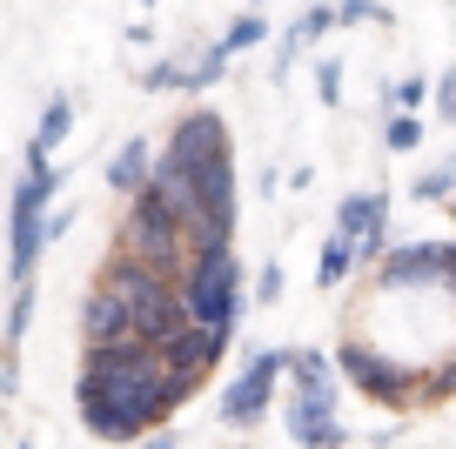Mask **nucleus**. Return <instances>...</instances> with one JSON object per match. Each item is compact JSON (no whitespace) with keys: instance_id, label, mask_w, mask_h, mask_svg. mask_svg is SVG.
<instances>
[{"instance_id":"nucleus-18","label":"nucleus","mask_w":456,"mask_h":449,"mask_svg":"<svg viewBox=\"0 0 456 449\" xmlns=\"http://www.w3.org/2000/svg\"><path fill=\"white\" fill-rule=\"evenodd\" d=\"M416 201H450L456 195V161H443V168H429V175H416V188H410Z\"/></svg>"},{"instance_id":"nucleus-15","label":"nucleus","mask_w":456,"mask_h":449,"mask_svg":"<svg viewBox=\"0 0 456 449\" xmlns=\"http://www.w3.org/2000/svg\"><path fill=\"white\" fill-rule=\"evenodd\" d=\"M68 127H74V101H47V114H41V135H34L28 141V148H41V155H54V148H61V141H68Z\"/></svg>"},{"instance_id":"nucleus-28","label":"nucleus","mask_w":456,"mask_h":449,"mask_svg":"<svg viewBox=\"0 0 456 449\" xmlns=\"http://www.w3.org/2000/svg\"><path fill=\"white\" fill-rule=\"evenodd\" d=\"M450 121H456V101H450Z\"/></svg>"},{"instance_id":"nucleus-27","label":"nucleus","mask_w":456,"mask_h":449,"mask_svg":"<svg viewBox=\"0 0 456 449\" xmlns=\"http://www.w3.org/2000/svg\"><path fill=\"white\" fill-rule=\"evenodd\" d=\"M142 449H175V436H168V429H155V436H148Z\"/></svg>"},{"instance_id":"nucleus-13","label":"nucleus","mask_w":456,"mask_h":449,"mask_svg":"<svg viewBox=\"0 0 456 449\" xmlns=\"http://www.w3.org/2000/svg\"><path fill=\"white\" fill-rule=\"evenodd\" d=\"M148 182V135H134L121 155H114V168H108V188H121V195H134V188Z\"/></svg>"},{"instance_id":"nucleus-25","label":"nucleus","mask_w":456,"mask_h":449,"mask_svg":"<svg viewBox=\"0 0 456 449\" xmlns=\"http://www.w3.org/2000/svg\"><path fill=\"white\" fill-rule=\"evenodd\" d=\"M68 222H74L68 208H54V215H47V222H41V249H47V241H54V235H68Z\"/></svg>"},{"instance_id":"nucleus-24","label":"nucleus","mask_w":456,"mask_h":449,"mask_svg":"<svg viewBox=\"0 0 456 449\" xmlns=\"http://www.w3.org/2000/svg\"><path fill=\"white\" fill-rule=\"evenodd\" d=\"M389 101H396V108H423V81H396V94H389Z\"/></svg>"},{"instance_id":"nucleus-26","label":"nucleus","mask_w":456,"mask_h":449,"mask_svg":"<svg viewBox=\"0 0 456 449\" xmlns=\"http://www.w3.org/2000/svg\"><path fill=\"white\" fill-rule=\"evenodd\" d=\"M443 282L456 289V241H443Z\"/></svg>"},{"instance_id":"nucleus-1","label":"nucleus","mask_w":456,"mask_h":449,"mask_svg":"<svg viewBox=\"0 0 456 449\" xmlns=\"http://www.w3.org/2000/svg\"><path fill=\"white\" fill-rule=\"evenodd\" d=\"M81 396H101V403L128 409L142 429L168 422L175 409L188 403V382H175L161 369V349L142 336H114V342H87V363H81Z\"/></svg>"},{"instance_id":"nucleus-20","label":"nucleus","mask_w":456,"mask_h":449,"mask_svg":"<svg viewBox=\"0 0 456 449\" xmlns=\"http://www.w3.org/2000/svg\"><path fill=\"white\" fill-rule=\"evenodd\" d=\"M315 101H322V108H336V101H342V68H336V61L315 68Z\"/></svg>"},{"instance_id":"nucleus-11","label":"nucleus","mask_w":456,"mask_h":449,"mask_svg":"<svg viewBox=\"0 0 456 449\" xmlns=\"http://www.w3.org/2000/svg\"><path fill=\"white\" fill-rule=\"evenodd\" d=\"M81 329H87V342L128 336V309H121V295H114V289H94V295H87V309H81Z\"/></svg>"},{"instance_id":"nucleus-22","label":"nucleus","mask_w":456,"mask_h":449,"mask_svg":"<svg viewBox=\"0 0 456 449\" xmlns=\"http://www.w3.org/2000/svg\"><path fill=\"white\" fill-rule=\"evenodd\" d=\"M182 81V61H155V68L142 74V87H175Z\"/></svg>"},{"instance_id":"nucleus-4","label":"nucleus","mask_w":456,"mask_h":449,"mask_svg":"<svg viewBox=\"0 0 456 449\" xmlns=\"http://www.w3.org/2000/svg\"><path fill=\"white\" fill-rule=\"evenodd\" d=\"M182 309H188V322L235 329V309H242V268H235V249H228V241H208V249L188 255Z\"/></svg>"},{"instance_id":"nucleus-17","label":"nucleus","mask_w":456,"mask_h":449,"mask_svg":"<svg viewBox=\"0 0 456 449\" xmlns=\"http://www.w3.org/2000/svg\"><path fill=\"white\" fill-rule=\"evenodd\" d=\"M383 141H389V155H410L416 141H423V121H416L410 108H396V114H389V127H383Z\"/></svg>"},{"instance_id":"nucleus-8","label":"nucleus","mask_w":456,"mask_h":449,"mask_svg":"<svg viewBox=\"0 0 456 449\" xmlns=\"http://www.w3.org/2000/svg\"><path fill=\"white\" fill-rule=\"evenodd\" d=\"M289 369V349H256V363L242 369V376L228 382V396H222V422L228 429H248V422H262V409H269V396H275V376Z\"/></svg>"},{"instance_id":"nucleus-5","label":"nucleus","mask_w":456,"mask_h":449,"mask_svg":"<svg viewBox=\"0 0 456 449\" xmlns=\"http://www.w3.org/2000/svg\"><path fill=\"white\" fill-rule=\"evenodd\" d=\"M61 175L54 161L41 155V148H28V182L14 188V249H7V268H14V282L34 275V262H41V208L54 201Z\"/></svg>"},{"instance_id":"nucleus-16","label":"nucleus","mask_w":456,"mask_h":449,"mask_svg":"<svg viewBox=\"0 0 456 449\" xmlns=\"http://www.w3.org/2000/svg\"><path fill=\"white\" fill-rule=\"evenodd\" d=\"M262 41H269V20H262V14H235L215 47H222V54H248V47H262Z\"/></svg>"},{"instance_id":"nucleus-23","label":"nucleus","mask_w":456,"mask_h":449,"mask_svg":"<svg viewBox=\"0 0 456 449\" xmlns=\"http://www.w3.org/2000/svg\"><path fill=\"white\" fill-rule=\"evenodd\" d=\"M275 295H282V268H262V275H256V302H275Z\"/></svg>"},{"instance_id":"nucleus-7","label":"nucleus","mask_w":456,"mask_h":449,"mask_svg":"<svg viewBox=\"0 0 456 449\" xmlns=\"http://www.w3.org/2000/svg\"><path fill=\"white\" fill-rule=\"evenodd\" d=\"M289 436H296L302 449H342V443H349V429L336 422V376H329V382H296Z\"/></svg>"},{"instance_id":"nucleus-19","label":"nucleus","mask_w":456,"mask_h":449,"mask_svg":"<svg viewBox=\"0 0 456 449\" xmlns=\"http://www.w3.org/2000/svg\"><path fill=\"white\" fill-rule=\"evenodd\" d=\"M443 396H456V355L443 369H429L423 376V403H443Z\"/></svg>"},{"instance_id":"nucleus-6","label":"nucleus","mask_w":456,"mask_h":449,"mask_svg":"<svg viewBox=\"0 0 456 449\" xmlns=\"http://www.w3.org/2000/svg\"><path fill=\"white\" fill-rule=\"evenodd\" d=\"M336 369L349 382H356L370 403H389V409H410V403H423V376H416L410 363H396V355H383V349H370V342H342L336 349Z\"/></svg>"},{"instance_id":"nucleus-21","label":"nucleus","mask_w":456,"mask_h":449,"mask_svg":"<svg viewBox=\"0 0 456 449\" xmlns=\"http://www.w3.org/2000/svg\"><path fill=\"white\" fill-rule=\"evenodd\" d=\"M362 20H383V7L376 0H342L336 7V28H362Z\"/></svg>"},{"instance_id":"nucleus-29","label":"nucleus","mask_w":456,"mask_h":449,"mask_svg":"<svg viewBox=\"0 0 456 449\" xmlns=\"http://www.w3.org/2000/svg\"><path fill=\"white\" fill-rule=\"evenodd\" d=\"M142 7H155V0H142Z\"/></svg>"},{"instance_id":"nucleus-2","label":"nucleus","mask_w":456,"mask_h":449,"mask_svg":"<svg viewBox=\"0 0 456 449\" xmlns=\"http://www.w3.org/2000/svg\"><path fill=\"white\" fill-rule=\"evenodd\" d=\"M101 289H114L121 295V309H128V336H142V342H168L175 329L188 322V309H182V289H175L161 268H148V262H134V255H114L108 262V275H101Z\"/></svg>"},{"instance_id":"nucleus-14","label":"nucleus","mask_w":456,"mask_h":449,"mask_svg":"<svg viewBox=\"0 0 456 449\" xmlns=\"http://www.w3.org/2000/svg\"><path fill=\"white\" fill-rule=\"evenodd\" d=\"M349 268H356V241H349V235L336 228V235L322 241V268H315V282H322V289H336V282L349 275Z\"/></svg>"},{"instance_id":"nucleus-10","label":"nucleus","mask_w":456,"mask_h":449,"mask_svg":"<svg viewBox=\"0 0 456 449\" xmlns=\"http://www.w3.org/2000/svg\"><path fill=\"white\" fill-rule=\"evenodd\" d=\"M443 282V241H396L383 249V289H423Z\"/></svg>"},{"instance_id":"nucleus-9","label":"nucleus","mask_w":456,"mask_h":449,"mask_svg":"<svg viewBox=\"0 0 456 449\" xmlns=\"http://www.w3.org/2000/svg\"><path fill=\"white\" fill-rule=\"evenodd\" d=\"M222 349H228V329H208V322H182L168 342H161V369H168L175 382H188V389H195V382L208 376L215 363H222Z\"/></svg>"},{"instance_id":"nucleus-30","label":"nucleus","mask_w":456,"mask_h":449,"mask_svg":"<svg viewBox=\"0 0 456 449\" xmlns=\"http://www.w3.org/2000/svg\"><path fill=\"white\" fill-rule=\"evenodd\" d=\"M20 449H34V443H20Z\"/></svg>"},{"instance_id":"nucleus-3","label":"nucleus","mask_w":456,"mask_h":449,"mask_svg":"<svg viewBox=\"0 0 456 449\" xmlns=\"http://www.w3.org/2000/svg\"><path fill=\"white\" fill-rule=\"evenodd\" d=\"M121 255H134V262L175 275V268H188L195 241H188L182 215H175L155 188H134V195H128V222H121Z\"/></svg>"},{"instance_id":"nucleus-12","label":"nucleus","mask_w":456,"mask_h":449,"mask_svg":"<svg viewBox=\"0 0 456 449\" xmlns=\"http://www.w3.org/2000/svg\"><path fill=\"white\" fill-rule=\"evenodd\" d=\"M81 422L101 436V443H134V436H148L142 422L128 416V409H114V403H101V396H81Z\"/></svg>"}]
</instances>
